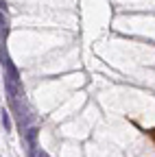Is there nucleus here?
Returning <instances> with one entry per match:
<instances>
[{"instance_id": "1", "label": "nucleus", "mask_w": 155, "mask_h": 157, "mask_svg": "<svg viewBox=\"0 0 155 157\" xmlns=\"http://www.w3.org/2000/svg\"><path fill=\"white\" fill-rule=\"evenodd\" d=\"M149 137H153V140H155V129H149V131H144Z\"/></svg>"}]
</instances>
